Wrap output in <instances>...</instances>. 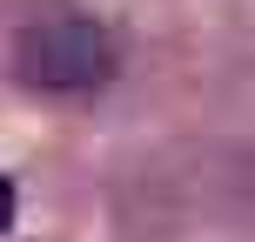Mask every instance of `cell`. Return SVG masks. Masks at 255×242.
<instances>
[{"label": "cell", "instance_id": "6da1fadb", "mask_svg": "<svg viewBox=\"0 0 255 242\" xmlns=\"http://www.w3.org/2000/svg\"><path fill=\"white\" fill-rule=\"evenodd\" d=\"M13 67H20L34 88L81 94V88H101V81L115 74V40H108L88 13H40V20H27L20 40H13Z\"/></svg>", "mask_w": 255, "mask_h": 242}, {"label": "cell", "instance_id": "7a4b0ae2", "mask_svg": "<svg viewBox=\"0 0 255 242\" xmlns=\"http://www.w3.org/2000/svg\"><path fill=\"white\" fill-rule=\"evenodd\" d=\"M7 222H13V182L0 175V236H7Z\"/></svg>", "mask_w": 255, "mask_h": 242}]
</instances>
